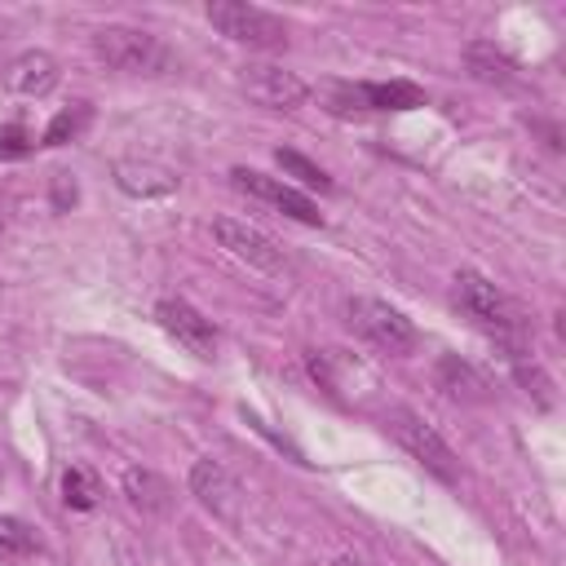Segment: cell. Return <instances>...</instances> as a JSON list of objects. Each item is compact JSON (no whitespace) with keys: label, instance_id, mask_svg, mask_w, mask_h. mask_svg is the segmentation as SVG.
Masks as SVG:
<instances>
[{"label":"cell","instance_id":"1","mask_svg":"<svg viewBox=\"0 0 566 566\" xmlns=\"http://www.w3.org/2000/svg\"><path fill=\"white\" fill-rule=\"evenodd\" d=\"M451 301H455V310H460L473 327H482V332L504 349V358H509V354H531V327H526L522 305H517L509 292H500L486 274L460 270L455 283H451Z\"/></svg>","mask_w":566,"mask_h":566},{"label":"cell","instance_id":"2","mask_svg":"<svg viewBox=\"0 0 566 566\" xmlns=\"http://www.w3.org/2000/svg\"><path fill=\"white\" fill-rule=\"evenodd\" d=\"M93 53L111 71H124V75H168V71H177V53L159 35H150L142 27H124V22L97 27L93 31Z\"/></svg>","mask_w":566,"mask_h":566},{"label":"cell","instance_id":"3","mask_svg":"<svg viewBox=\"0 0 566 566\" xmlns=\"http://www.w3.org/2000/svg\"><path fill=\"white\" fill-rule=\"evenodd\" d=\"M385 429H389V438H394L411 460H420L438 482H447V486L460 482V460H455V451L447 447V438H442L420 411H411V407H389V411H385Z\"/></svg>","mask_w":566,"mask_h":566},{"label":"cell","instance_id":"4","mask_svg":"<svg viewBox=\"0 0 566 566\" xmlns=\"http://www.w3.org/2000/svg\"><path fill=\"white\" fill-rule=\"evenodd\" d=\"M345 323L367 345H376L380 354H411L416 349V323L380 296H349L345 301Z\"/></svg>","mask_w":566,"mask_h":566},{"label":"cell","instance_id":"5","mask_svg":"<svg viewBox=\"0 0 566 566\" xmlns=\"http://www.w3.org/2000/svg\"><path fill=\"white\" fill-rule=\"evenodd\" d=\"M208 22L226 40L248 44V49H283L287 44V22L274 18L261 4H248V0H217V4H208Z\"/></svg>","mask_w":566,"mask_h":566},{"label":"cell","instance_id":"6","mask_svg":"<svg viewBox=\"0 0 566 566\" xmlns=\"http://www.w3.org/2000/svg\"><path fill=\"white\" fill-rule=\"evenodd\" d=\"M212 234H217V243H221L230 256L248 261L252 270L274 274V279H279V274H292V256H287L283 243L270 239L261 226L239 221V217H217V221H212Z\"/></svg>","mask_w":566,"mask_h":566},{"label":"cell","instance_id":"7","mask_svg":"<svg viewBox=\"0 0 566 566\" xmlns=\"http://www.w3.org/2000/svg\"><path fill=\"white\" fill-rule=\"evenodd\" d=\"M332 115H354V111H416L424 106V88L411 80H385V84H332L323 88Z\"/></svg>","mask_w":566,"mask_h":566},{"label":"cell","instance_id":"8","mask_svg":"<svg viewBox=\"0 0 566 566\" xmlns=\"http://www.w3.org/2000/svg\"><path fill=\"white\" fill-rule=\"evenodd\" d=\"M239 88L248 93V102L265 106V111H292L310 97V84L274 62H248L239 66Z\"/></svg>","mask_w":566,"mask_h":566},{"label":"cell","instance_id":"9","mask_svg":"<svg viewBox=\"0 0 566 566\" xmlns=\"http://www.w3.org/2000/svg\"><path fill=\"white\" fill-rule=\"evenodd\" d=\"M230 181H234L243 195H252V199L279 208L283 217H292V221H301V226H323L318 203H314L305 190H296V186H287V181H279V177H270V172H256V168H230Z\"/></svg>","mask_w":566,"mask_h":566},{"label":"cell","instance_id":"10","mask_svg":"<svg viewBox=\"0 0 566 566\" xmlns=\"http://www.w3.org/2000/svg\"><path fill=\"white\" fill-rule=\"evenodd\" d=\"M155 318H159V327H164L181 349H190L195 358H212V354H217V327H212V318H203L190 301L164 296V301L155 305Z\"/></svg>","mask_w":566,"mask_h":566},{"label":"cell","instance_id":"11","mask_svg":"<svg viewBox=\"0 0 566 566\" xmlns=\"http://www.w3.org/2000/svg\"><path fill=\"white\" fill-rule=\"evenodd\" d=\"M190 491H195L199 504H208L217 517H234V509H239V482H234V473H230L221 460H212V455H203V460L190 464Z\"/></svg>","mask_w":566,"mask_h":566},{"label":"cell","instance_id":"12","mask_svg":"<svg viewBox=\"0 0 566 566\" xmlns=\"http://www.w3.org/2000/svg\"><path fill=\"white\" fill-rule=\"evenodd\" d=\"M57 80H62V71H57V62H53L44 49L18 53V57L9 62V71H4V84H9L13 93H22V97H44V93L57 88Z\"/></svg>","mask_w":566,"mask_h":566},{"label":"cell","instance_id":"13","mask_svg":"<svg viewBox=\"0 0 566 566\" xmlns=\"http://www.w3.org/2000/svg\"><path fill=\"white\" fill-rule=\"evenodd\" d=\"M438 389L447 398H460V402H486L491 398L486 376L469 358H460V354H442L438 358Z\"/></svg>","mask_w":566,"mask_h":566},{"label":"cell","instance_id":"14","mask_svg":"<svg viewBox=\"0 0 566 566\" xmlns=\"http://www.w3.org/2000/svg\"><path fill=\"white\" fill-rule=\"evenodd\" d=\"M464 66H469V75L482 80V84H495V88L517 84V62H513L495 40H473V44L464 49Z\"/></svg>","mask_w":566,"mask_h":566},{"label":"cell","instance_id":"15","mask_svg":"<svg viewBox=\"0 0 566 566\" xmlns=\"http://www.w3.org/2000/svg\"><path fill=\"white\" fill-rule=\"evenodd\" d=\"M124 495L142 513H168V504H172V486L155 469H137V464L124 473Z\"/></svg>","mask_w":566,"mask_h":566},{"label":"cell","instance_id":"16","mask_svg":"<svg viewBox=\"0 0 566 566\" xmlns=\"http://www.w3.org/2000/svg\"><path fill=\"white\" fill-rule=\"evenodd\" d=\"M115 181H119V190L142 195V199L177 190V177H172L168 168H155V164H133V159H119V164H115Z\"/></svg>","mask_w":566,"mask_h":566},{"label":"cell","instance_id":"17","mask_svg":"<svg viewBox=\"0 0 566 566\" xmlns=\"http://www.w3.org/2000/svg\"><path fill=\"white\" fill-rule=\"evenodd\" d=\"M62 500H66V509H75V513L97 509V500H102V482L93 478V469H84V464H66V469H62Z\"/></svg>","mask_w":566,"mask_h":566},{"label":"cell","instance_id":"18","mask_svg":"<svg viewBox=\"0 0 566 566\" xmlns=\"http://www.w3.org/2000/svg\"><path fill=\"white\" fill-rule=\"evenodd\" d=\"M88 119H93V106H88V102H75V106H66V111H57V115L49 119V128H44V146H66V142H75V137L88 128Z\"/></svg>","mask_w":566,"mask_h":566},{"label":"cell","instance_id":"19","mask_svg":"<svg viewBox=\"0 0 566 566\" xmlns=\"http://www.w3.org/2000/svg\"><path fill=\"white\" fill-rule=\"evenodd\" d=\"M35 548H40L35 531H31L22 517L0 513V557H4V562H18V557H27V553H35Z\"/></svg>","mask_w":566,"mask_h":566},{"label":"cell","instance_id":"20","mask_svg":"<svg viewBox=\"0 0 566 566\" xmlns=\"http://www.w3.org/2000/svg\"><path fill=\"white\" fill-rule=\"evenodd\" d=\"M509 367H513V376H517V385L526 389V394H535V402L539 407H553V385H548V376H544V367L531 358V354H509L504 358Z\"/></svg>","mask_w":566,"mask_h":566},{"label":"cell","instance_id":"21","mask_svg":"<svg viewBox=\"0 0 566 566\" xmlns=\"http://www.w3.org/2000/svg\"><path fill=\"white\" fill-rule=\"evenodd\" d=\"M274 159H279V168H283V172H292L301 186H310V190H332V177H327L314 159H305L301 150H283V146H279V150H274Z\"/></svg>","mask_w":566,"mask_h":566},{"label":"cell","instance_id":"22","mask_svg":"<svg viewBox=\"0 0 566 566\" xmlns=\"http://www.w3.org/2000/svg\"><path fill=\"white\" fill-rule=\"evenodd\" d=\"M31 150H35L31 128H22V124H0V159H27Z\"/></svg>","mask_w":566,"mask_h":566},{"label":"cell","instance_id":"23","mask_svg":"<svg viewBox=\"0 0 566 566\" xmlns=\"http://www.w3.org/2000/svg\"><path fill=\"white\" fill-rule=\"evenodd\" d=\"M332 566H363V562H358V557H349V553H340V557H336Z\"/></svg>","mask_w":566,"mask_h":566}]
</instances>
